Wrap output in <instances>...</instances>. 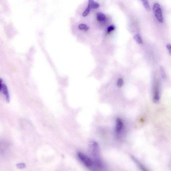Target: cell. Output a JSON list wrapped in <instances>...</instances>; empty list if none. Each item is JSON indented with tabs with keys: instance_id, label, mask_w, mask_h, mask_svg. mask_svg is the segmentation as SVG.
Instances as JSON below:
<instances>
[{
	"instance_id": "cell-1",
	"label": "cell",
	"mask_w": 171,
	"mask_h": 171,
	"mask_svg": "<svg viewBox=\"0 0 171 171\" xmlns=\"http://www.w3.org/2000/svg\"><path fill=\"white\" fill-rule=\"evenodd\" d=\"M90 146L93 166L98 169L102 168L103 165L100 155L98 144L95 141H92L91 142Z\"/></svg>"
},
{
	"instance_id": "cell-2",
	"label": "cell",
	"mask_w": 171,
	"mask_h": 171,
	"mask_svg": "<svg viewBox=\"0 0 171 171\" xmlns=\"http://www.w3.org/2000/svg\"><path fill=\"white\" fill-rule=\"evenodd\" d=\"M77 156L80 161L88 168H92L93 166V163L92 159L83 153L78 152Z\"/></svg>"
},
{
	"instance_id": "cell-3",
	"label": "cell",
	"mask_w": 171,
	"mask_h": 171,
	"mask_svg": "<svg viewBox=\"0 0 171 171\" xmlns=\"http://www.w3.org/2000/svg\"><path fill=\"white\" fill-rule=\"evenodd\" d=\"M153 11L158 21L160 23L164 22L162 15V11L160 5L158 3L154 4L153 7Z\"/></svg>"
},
{
	"instance_id": "cell-4",
	"label": "cell",
	"mask_w": 171,
	"mask_h": 171,
	"mask_svg": "<svg viewBox=\"0 0 171 171\" xmlns=\"http://www.w3.org/2000/svg\"><path fill=\"white\" fill-rule=\"evenodd\" d=\"M0 90L5 95L6 100L9 103L10 101V96L9 91L7 86L4 83H2V79L0 81Z\"/></svg>"
},
{
	"instance_id": "cell-5",
	"label": "cell",
	"mask_w": 171,
	"mask_h": 171,
	"mask_svg": "<svg viewBox=\"0 0 171 171\" xmlns=\"http://www.w3.org/2000/svg\"><path fill=\"white\" fill-rule=\"evenodd\" d=\"M123 123L122 120L120 118H118L116 120L115 132L117 135L121 134L123 128Z\"/></svg>"
},
{
	"instance_id": "cell-6",
	"label": "cell",
	"mask_w": 171,
	"mask_h": 171,
	"mask_svg": "<svg viewBox=\"0 0 171 171\" xmlns=\"http://www.w3.org/2000/svg\"><path fill=\"white\" fill-rule=\"evenodd\" d=\"M160 91L158 86L156 87L154 89L153 94V101L155 103H158L160 101Z\"/></svg>"
},
{
	"instance_id": "cell-7",
	"label": "cell",
	"mask_w": 171,
	"mask_h": 171,
	"mask_svg": "<svg viewBox=\"0 0 171 171\" xmlns=\"http://www.w3.org/2000/svg\"><path fill=\"white\" fill-rule=\"evenodd\" d=\"M100 6L99 4L95 2L94 0H88V7L90 9H97Z\"/></svg>"
},
{
	"instance_id": "cell-8",
	"label": "cell",
	"mask_w": 171,
	"mask_h": 171,
	"mask_svg": "<svg viewBox=\"0 0 171 171\" xmlns=\"http://www.w3.org/2000/svg\"><path fill=\"white\" fill-rule=\"evenodd\" d=\"M96 17L97 20L99 22L104 21L106 19V17L104 14L101 13V12H99L97 13Z\"/></svg>"
},
{
	"instance_id": "cell-9",
	"label": "cell",
	"mask_w": 171,
	"mask_h": 171,
	"mask_svg": "<svg viewBox=\"0 0 171 171\" xmlns=\"http://www.w3.org/2000/svg\"><path fill=\"white\" fill-rule=\"evenodd\" d=\"M134 40L138 44H141L143 43V41L142 40V38L141 36L139 34H136L134 36Z\"/></svg>"
},
{
	"instance_id": "cell-10",
	"label": "cell",
	"mask_w": 171,
	"mask_h": 171,
	"mask_svg": "<svg viewBox=\"0 0 171 171\" xmlns=\"http://www.w3.org/2000/svg\"><path fill=\"white\" fill-rule=\"evenodd\" d=\"M78 28L81 30L83 31H87L89 28V27L86 24H81L78 26Z\"/></svg>"
},
{
	"instance_id": "cell-11",
	"label": "cell",
	"mask_w": 171,
	"mask_h": 171,
	"mask_svg": "<svg viewBox=\"0 0 171 171\" xmlns=\"http://www.w3.org/2000/svg\"><path fill=\"white\" fill-rule=\"evenodd\" d=\"M132 159L133 160L134 162L136 163V164H137V165L139 167V168L143 170H146L145 168L141 164H140V162L136 159L135 158H134L133 156H132Z\"/></svg>"
},
{
	"instance_id": "cell-12",
	"label": "cell",
	"mask_w": 171,
	"mask_h": 171,
	"mask_svg": "<svg viewBox=\"0 0 171 171\" xmlns=\"http://www.w3.org/2000/svg\"><path fill=\"white\" fill-rule=\"evenodd\" d=\"M123 79L119 78L117 82V86L118 87L121 88L123 86Z\"/></svg>"
},
{
	"instance_id": "cell-13",
	"label": "cell",
	"mask_w": 171,
	"mask_h": 171,
	"mask_svg": "<svg viewBox=\"0 0 171 171\" xmlns=\"http://www.w3.org/2000/svg\"><path fill=\"white\" fill-rule=\"evenodd\" d=\"M91 9L89 8L88 7L86 9H85V11L83 12L82 14V15L83 17H85L88 15V14L90 12Z\"/></svg>"
},
{
	"instance_id": "cell-14",
	"label": "cell",
	"mask_w": 171,
	"mask_h": 171,
	"mask_svg": "<svg viewBox=\"0 0 171 171\" xmlns=\"http://www.w3.org/2000/svg\"><path fill=\"white\" fill-rule=\"evenodd\" d=\"M115 27L113 25H111L109 26L108 27L107 29V32L108 33H110V32L113 31V30H114Z\"/></svg>"
},
{
	"instance_id": "cell-15",
	"label": "cell",
	"mask_w": 171,
	"mask_h": 171,
	"mask_svg": "<svg viewBox=\"0 0 171 171\" xmlns=\"http://www.w3.org/2000/svg\"><path fill=\"white\" fill-rule=\"evenodd\" d=\"M160 71L161 73V75L163 79H165L166 78V73L164 71V69L162 67H160Z\"/></svg>"
},
{
	"instance_id": "cell-16",
	"label": "cell",
	"mask_w": 171,
	"mask_h": 171,
	"mask_svg": "<svg viewBox=\"0 0 171 171\" xmlns=\"http://www.w3.org/2000/svg\"><path fill=\"white\" fill-rule=\"evenodd\" d=\"M17 166L18 168H19L20 169H22L25 168L26 165L24 163H21L18 164L17 165Z\"/></svg>"
},
{
	"instance_id": "cell-17",
	"label": "cell",
	"mask_w": 171,
	"mask_h": 171,
	"mask_svg": "<svg viewBox=\"0 0 171 171\" xmlns=\"http://www.w3.org/2000/svg\"><path fill=\"white\" fill-rule=\"evenodd\" d=\"M166 48L168 50L169 54L171 55V44H167Z\"/></svg>"
}]
</instances>
